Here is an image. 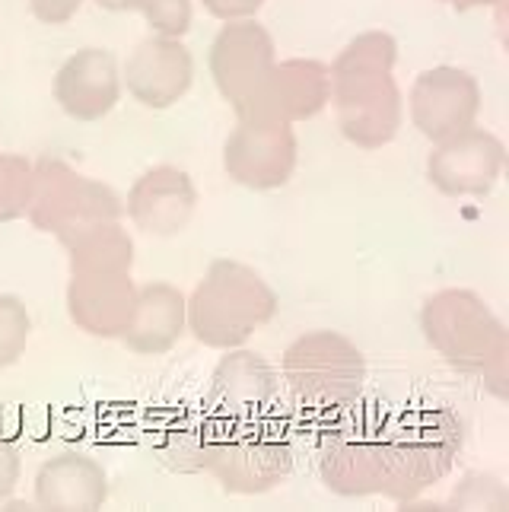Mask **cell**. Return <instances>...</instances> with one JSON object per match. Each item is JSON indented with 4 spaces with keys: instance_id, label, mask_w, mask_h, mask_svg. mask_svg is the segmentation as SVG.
<instances>
[{
    "instance_id": "6da1fadb",
    "label": "cell",
    "mask_w": 509,
    "mask_h": 512,
    "mask_svg": "<svg viewBox=\"0 0 509 512\" xmlns=\"http://www.w3.org/2000/svg\"><path fill=\"white\" fill-rule=\"evenodd\" d=\"M398 45L389 32H363L331 67V99L350 144L385 147L401 128V93L392 77Z\"/></svg>"
},
{
    "instance_id": "7a4b0ae2",
    "label": "cell",
    "mask_w": 509,
    "mask_h": 512,
    "mask_svg": "<svg viewBox=\"0 0 509 512\" xmlns=\"http://www.w3.org/2000/svg\"><path fill=\"white\" fill-rule=\"evenodd\" d=\"M277 309L274 290L239 261H214L185 303V322L207 347L233 350L245 344Z\"/></svg>"
},
{
    "instance_id": "3957f363",
    "label": "cell",
    "mask_w": 509,
    "mask_h": 512,
    "mask_svg": "<svg viewBox=\"0 0 509 512\" xmlns=\"http://www.w3.org/2000/svg\"><path fill=\"white\" fill-rule=\"evenodd\" d=\"M427 341L443 353V360L468 376L503 379L506 331L475 293L443 290L424 306Z\"/></svg>"
},
{
    "instance_id": "277c9868",
    "label": "cell",
    "mask_w": 509,
    "mask_h": 512,
    "mask_svg": "<svg viewBox=\"0 0 509 512\" xmlns=\"http://www.w3.org/2000/svg\"><path fill=\"white\" fill-rule=\"evenodd\" d=\"M32 169V198L26 214L35 226L45 229V233H55L64 245L83 236L86 229L121 217V201L115 198V191L102 182L86 179L67 163L42 160Z\"/></svg>"
},
{
    "instance_id": "5b68a950",
    "label": "cell",
    "mask_w": 509,
    "mask_h": 512,
    "mask_svg": "<svg viewBox=\"0 0 509 512\" xmlns=\"http://www.w3.org/2000/svg\"><path fill=\"white\" fill-rule=\"evenodd\" d=\"M284 376L303 404L347 408L363 388V357L341 334L315 331L287 350Z\"/></svg>"
},
{
    "instance_id": "8992f818",
    "label": "cell",
    "mask_w": 509,
    "mask_h": 512,
    "mask_svg": "<svg viewBox=\"0 0 509 512\" xmlns=\"http://www.w3.org/2000/svg\"><path fill=\"white\" fill-rule=\"evenodd\" d=\"M274 64V39L265 26L252 20L223 26L214 45H210V74H214L223 99L236 109L239 121L258 118Z\"/></svg>"
},
{
    "instance_id": "52a82bcc",
    "label": "cell",
    "mask_w": 509,
    "mask_h": 512,
    "mask_svg": "<svg viewBox=\"0 0 509 512\" xmlns=\"http://www.w3.org/2000/svg\"><path fill=\"white\" fill-rule=\"evenodd\" d=\"M223 166L233 182L268 191L290 182L296 169V137L287 121L252 118L230 134L223 150Z\"/></svg>"
},
{
    "instance_id": "ba28073f",
    "label": "cell",
    "mask_w": 509,
    "mask_h": 512,
    "mask_svg": "<svg viewBox=\"0 0 509 512\" xmlns=\"http://www.w3.org/2000/svg\"><path fill=\"white\" fill-rule=\"evenodd\" d=\"M481 112V86L459 67L424 70L411 86V121L427 140H443L475 128Z\"/></svg>"
},
{
    "instance_id": "9c48e42d",
    "label": "cell",
    "mask_w": 509,
    "mask_h": 512,
    "mask_svg": "<svg viewBox=\"0 0 509 512\" xmlns=\"http://www.w3.org/2000/svg\"><path fill=\"white\" fill-rule=\"evenodd\" d=\"M503 160L506 150L494 134L481 128H468L443 140L430 153L427 179L443 194H452V198H465V194L481 198V194H487L497 185Z\"/></svg>"
},
{
    "instance_id": "30bf717a",
    "label": "cell",
    "mask_w": 509,
    "mask_h": 512,
    "mask_svg": "<svg viewBox=\"0 0 509 512\" xmlns=\"http://www.w3.org/2000/svg\"><path fill=\"white\" fill-rule=\"evenodd\" d=\"M207 468L226 490L261 493L284 481L290 471V446L280 436L261 430H233L230 436H220Z\"/></svg>"
},
{
    "instance_id": "8fae6325",
    "label": "cell",
    "mask_w": 509,
    "mask_h": 512,
    "mask_svg": "<svg viewBox=\"0 0 509 512\" xmlns=\"http://www.w3.org/2000/svg\"><path fill=\"white\" fill-rule=\"evenodd\" d=\"M191 77H195L191 51L179 39H166V35L140 42L125 64L128 93L147 109L175 105L188 93Z\"/></svg>"
},
{
    "instance_id": "7c38bea8",
    "label": "cell",
    "mask_w": 509,
    "mask_h": 512,
    "mask_svg": "<svg viewBox=\"0 0 509 512\" xmlns=\"http://www.w3.org/2000/svg\"><path fill=\"white\" fill-rule=\"evenodd\" d=\"M131 271H74L67 290L70 319L96 338H121L134 315Z\"/></svg>"
},
{
    "instance_id": "4fadbf2b",
    "label": "cell",
    "mask_w": 509,
    "mask_h": 512,
    "mask_svg": "<svg viewBox=\"0 0 509 512\" xmlns=\"http://www.w3.org/2000/svg\"><path fill=\"white\" fill-rule=\"evenodd\" d=\"M55 99L77 121H99L121 99L118 64L105 48H83L70 55L55 77Z\"/></svg>"
},
{
    "instance_id": "5bb4252c",
    "label": "cell",
    "mask_w": 509,
    "mask_h": 512,
    "mask_svg": "<svg viewBox=\"0 0 509 512\" xmlns=\"http://www.w3.org/2000/svg\"><path fill=\"white\" fill-rule=\"evenodd\" d=\"M198 191L188 172L175 166H156L134 182L128 194V217L150 236H175L195 214Z\"/></svg>"
},
{
    "instance_id": "9a60e30c",
    "label": "cell",
    "mask_w": 509,
    "mask_h": 512,
    "mask_svg": "<svg viewBox=\"0 0 509 512\" xmlns=\"http://www.w3.org/2000/svg\"><path fill=\"white\" fill-rule=\"evenodd\" d=\"M109 500V474L83 452H61L35 474V503L61 512H93Z\"/></svg>"
},
{
    "instance_id": "2e32d148",
    "label": "cell",
    "mask_w": 509,
    "mask_h": 512,
    "mask_svg": "<svg viewBox=\"0 0 509 512\" xmlns=\"http://www.w3.org/2000/svg\"><path fill=\"white\" fill-rule=\"evenodd\" d=\"M328 99H331V70L319 61L293 58L284 64H274L258 118H274L290 125V121L319 115L328 105Z\"/></svg>"
},
{
    "instance_id": "e0dca14e",
    "label": "cell",
    "mask_w": 509,
    "mask_h": 512,
    "mask_svg": "<svg viewBox=\"0 0 509 512\" xmlns=\"http://www.w3.org/2000/svg\"><path fill=\"white\" fill-rule=\"evenodd\" d=\"M277 395L274 369L252 350L226 353L214 373V392L210 404L220 414L230 417H252L258 411H268Z\"/></svg>"
},
{
    "instance_id": "ac0fdd59",
    "label": "cell",
    "mask_w": 509,
    "mask_h": 512,
    "mask_svg": "<svg viewBox=\"0 0 509 512\" xmlns=\"http://www.w3.org/2000/svg\"><path fill=\"white\" fill-rule=\"evenodd\" d=\"M185 331V296L169 284H147L137 290L134 315L121 334L134 353H166Z\"/></svg>"
},
{
    "instance_id": "d6986e66",
    "label": "cell",
    "mask_w": 509,
    "mask_h": 512,
    "mask_svg": "<svg viewBox=\"0 0 509 512\" xmlns=\"http://www.w3.org/2000/svg\"><path fill=\"white\" fill-rule=\"evenodd\" d=\"M74 271H131L134 242L118 220L86 229L67 245Z\"/></svg>"
},
{
    "instance_id": "ffe728a7",
    "label": "cell",
    "mask_w": 509,
    "mask_h": 512,
    "mask_svg": "<svg viewBox=\"0 0 509 512\" xmlns=\"http://www.w3.org/2000/svg\"><path fill=\"white\" fill-rule=\"evenodd\" d=\"M32 175L35 169L23 156L0 153V223L26 214L32 198Z\"/></svg>"
},
{
    "instance_id": "44dd1931",
    "label": "cell",
    "mask_w": 509,
    "mask_h": 512,
    "mask_svg": "<svg viewBox=\"0 0 509 512\" xmlns=\"http://www.w3.org/2000/svg\"><path fill=\"white\" fill-rule=\"evenodd\" d=\"M29 312L16 296L0 293V369L13 366L23 357L29 341Z\"/></svg>"
},
{
    "instance_id": "7402d4cb",
    "label": "cell",
    "mask_w": 509,
    "mask_h": 512,
    "mask_svg": "<svg viewBox=\"0 0 509 512\" xmlns=\"http://www.w3.org/2000/svg\"><path fill=\"white\" fill-rule=\"evenodd\" d=\"M140 13L166 39H179L191 29V0H144Z\"/></svg>"
},
{
    "instance_id": "603a6c76",
    "label": "cell",
    "mask_w": 509,
    "mask_h": 512,
    "mask_svg": "<svg viewBox=\"0 0 509 512\" xmlns=\"http://www.w3.org/2000/svg\"><path fill=\"white\" fill-rule=\"evenodd\" d=\"M207 13H214L217 20H226V23H236V20H249L261 10L265 0H201Z\"/></svg>"
},
{
    "instance_id": "cb8c5ba5",
    "label": "cell",
    "mask_w": 509,
    "mask_h": 512,
    "mask_svg": "<svg viewBox=\"0 0 509 512\" xmlns=\"http://www.w3.org/2000/svg\"><path fill=\"white\" fill-rule=\"evenodd\" d=\"M80 4L83 0H29L32 13L39 16L42 23H51V26L67 23L70 16L80 10Z\"/></svg>"
},
{
    "instance_id": "d4e9b609",
    "label": "cell",
    "mask_w": 509,
    "mask_h": 512,
    "mask_svg": "<svg viewBox=\"0 0 509 512\" xmlns=\"http://www.w3.org/2000/svg\"><path fill=\"white\" fill-rule=\"evenodd\" d=\"M16 481H20V452H16L13 443H7L0 436V497L13 493Z\"/></svg>"
},
{
    "instance_id": "484cf974",
    "label": "cell",
    "mask_w": 509,
    "mask_h": 512,
    "mask_svg": "<svg viewBox=\"0 0 509 512\" xmlns=\"http://www.w3.org/2000/svg\"><path fill=\"white\" fill-rule=\"evenodd\" d=\"M96 4L105 10H140L144 0H96Z\"/></svg>"
},
{
    "instance_id": "4316f807",
    "label": "cell",
    "mask_w": 509,
    "mask_h": 512,
    "mask_svg": "<svg viewBox=\"0 0 509 512\" xmlns=\"http://www.w3.org/2000/svg\"><path fill=\"white\" fill-rule=\"evenodd\" d=\"M455 7H487V4H503V0H446Z\"/></svg>"
}]
</instances>
